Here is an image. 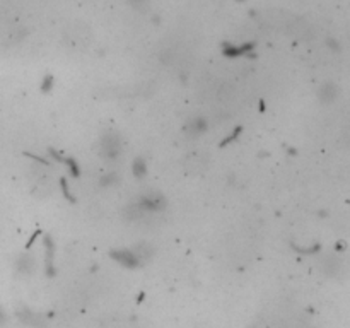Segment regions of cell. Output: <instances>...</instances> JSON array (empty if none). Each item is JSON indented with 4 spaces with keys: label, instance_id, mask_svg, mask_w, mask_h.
<instances>
[{
    "label": "cell",
    "instance_id": "1",
    "mask_svg": "<svg viewBox=\"0 0 350 328\" xmlns=\"http://www.w3.org/2000/svg\"><path fill=\"white\" fill-rule=\"evenodd\" d=\"M137 205H139L144 212H154V210H161L164 207V198L161 197L159 193H147L140 198Z\"/></svg>",
    "mask_w": 350,
    "mask_h": 328
},
{
    "label": "cell",
    "instance_id": "2",
    "mask_svg": "<svg viewBox=\"0 0 350 328\" xmlns=\"http://www.w3.org/2000/svg\"><path fill=\"white\" fill-rule=\"evenodd\" d=\"M120 139L115 135H106L103 137V142H101V151L108 159H115L120 154Z\"/></svg>",
    "mask_w": 350,
    "mask_h": 328
},
{
    "label": "cell",
    "instance_id": "3",
    "mask_svg": "<svg viewBox=\"0 0 350 328\" xmlns=\"http://www.w3.org/2000/svg\"><path fill=\"white\" fill-rule=\"evenodd\" d=\"M338 96V87L333 82H325L323 85L318 91V97H320L321 103H333Z\"/></svg>",
    "mask_w": 350,
    "mask_h": 328
},
{
    "label": "cell",
    "instance_id": "4",
    "mask_svg": "<svg viewBox=\"0 0 350 328\" xmlns=\"http://www.w3.org/2000/svg\"><path fill=\"white\" fill-rule=\"evenodd\" d=\"M113 256L116 258V261H120V263H123L125 267H137L139 265V258H137L135 251H132V249H121V251H115L113 253Z\"/></svg>",
    "mask_w": 350,
    "mask_h": 328
},
{
    "label": "cell",
    "instance_id": "5",
    "mask_svg": "<svg viewBox=\"0 0 350 328\" xmlns=\"http://www.w3.org/2000/svg\"><path fill=\"white\" fill-rule=\"evenodd\" d=\"M19 318H21V322H24L26 325H31V327H43L45 325V320H43L41 316L36 315V313H31V311H27V310L19 311Z\"/></svg>",
    "mask_w": 350,
    "mask_h": 328
},
{
    "label": "cell",
    "instance_id": "6",
    "mask_svg": "<svg viewBox=\"0 0 350 328\" xmlns=\"http://www.w3.org/2000/svg\"><path fill=\"white\" fill-rule=\"evenodd\" d=\"M342 268V263L340 260L335 258V256H326L325 261H323V270L325 273H328V275H335V273L340 272Z\"/></svg>",
    "mask_w": 350,
    "mask_h": 328
},
{
    "label": "cell",
    "instance_id": "7",
    "mask_svg": "<svg viewBox=\"0 0 350 328\" xmlns=\"http://www.w3.org/2000/svg\"><path fill=\"white\" fill-rule=\"evenodd\" d=\"M15 267H17V270L21 272V273H29V272H33V268H34V261L31 256H21V258L17 260V263H15Z\"/></svg>",
    "mask_w": 350,
    "mask_h": 328
},
{
    "label": "cell",
    "instance_id": "8",
    "mask_svg": "<svg viewBox=\"0 0 350 328\" xmlns=\"http://www.w3.org/2000/svg\"><path fill=\"white\" fill-rule=\"evenodd\" d=\"M186 130L190 132L191 135H200L203 130H205V120H202V118L191 120V122L188 123Z\"/></svg>",
    "mask_w": 350,
    "mask_h": 328
},
{
    "label": "cell",
    "instance_id": "9",
    "mask_svg": "<svg viewBox=\"0 0 350 328\" xmlns=\"http://www.w3.org/2000/svg\"><path fill=\"white\" fill-rule=\"evenodd\" d=\"M133 173H135V176H139V178H142L144 174H145V171H147V167H145V164L142 159H137L135 164H133Z\"/></svg>",
    "mask_w": 350,
    "mask_h": 328
},
{
    "label": "cell",
    "instance_id": "10",
    "mask_svg": "<svg viewBox=\"0 0 350 328\" xmlns=\"http://www.w3.org/2000/svg\"><path fill=\"white\" fill-rule=\"evenodd\" d=\"M344 142H345V146L350 149V127H347L344 130Z\"/></svg>",
    "mask_w": 350,
    "mask_h": 328
},
{
    "label": "cell",
    "instance_id": "11",
    "mask_svg": "<svg viewBox=\"0 0 350 328\" xmlns=\"http://www.w3.org/2000/svg\"><path fill=\"white\" fill-rule=\"evenodd\" d=\"M7 323V315H5V311H3V308L0 306V327H3Z\"/></svg>",
    "mask_w": 350,
    "mask_h": 328
}]
</instances>
